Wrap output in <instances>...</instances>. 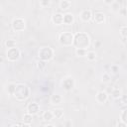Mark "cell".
I'll return each instance as SVG.
<instances>
[{
    "mask_svg": "<svg viewBox=\"0 0 127 127\" xmlns=\"http://www.w3.org/2000/svg\"><path fill=\"white\" fill-rule=\"evenodd\" d=\"M103 2H104L105 4H107V5H111L112 3L115 2V0H103Z\"/></svg>",
    "mask_w": 127,
    "mask_h": 127,
    "instance_id": "obj_35",
    "label": "cell"
},
{
    "mask_svg": "<svg viewBox=\"0 0 127 127\" xmlns=\"http://www.w3.org/2000/svg\"><path fill=\"white\" fill-rule=\"evenodd\" d=\"M39 1H40V6L42 8H47L52 3V0H39Z\"/></svg>",
    "mask_w": 127,
    "mask_h": 127,
    "instance_id": "obj_26",
    "label": "cell"
},
{
    "mask_svg": "<svg viewBox=\"0 0 127 127\" xmlns=\"http://www.w3.org/2000/svg\"><path fill=\"white\" fill-rule=\"evenodd\" d=\"M63 16H64V14H62V13H55V14H53V16L51 18L52 23L55 24V25H58V26L64 24L63 23Z\"/></svg>",
    "mask_w": 127,
    "mask_h": 127,
    "instance_id": "obj_12",
    "label": "cell"
},
{
    "mask_svg": "<svg viewBox=\"0 0 127 127\" xmlns=\"http://www.w3.org/2000/svg\"><path fill=\"white\" fill-rule=\"evenodd\" d=\"M0 12H1V6H0Z\"/></svg>",
    "mask_w": 127,
    "mask_h": 127,
    "instance_id": "obj_39",
    "label": "cell"
},
{
    "mask_svg": "<svg viewBox=\"0 0 127 127\" xmlns=\"http://www.w3.org/2000/svg\"><path fill=\"white\" fill-rule=\"evenodd\" d=\"M119 34H120L121 38H126V37H127V26H126V25H122V26L120 27Z\"/></svg>",
    "mask_w": 127,
    "mask_h": 127,
    "instance_id": "obj_24",
    "label": "cell"
},
{
    "mask_svg": "<svg viewBox=\"0 0 127 127\" xmlns=\"http://www.w3.org/2000/svg\"><path fill=\"white\" fill-rule=\"evenodd\" d=\"M79 18H80V20L83 21V22H88V21H90L91 18H92V12H91V10H89V9H84V10H82V11L80 12V14H79Z\"/></svg>",
    "mask_w": 127,
    "mask_h": 127,
    "instance_id": "obj_11",
    "label": "cell"
},
{
    "mask_svg": "<svg viewBox=\"0 0 127 127\" xmlns=\"http://www.w3.org/2000/svg\"><path fill=\"white\" fill-rule=\"evenodd\" d=\"M5 47H6L7 49L17 47V42H16L14 39H8V40L5 41Z\"/></svg>",
    "mask_w": 127,
    "mask_h": 127,
    "instance_id": "obj_21",
    "label": "cell"
},
{
    "mask_svg": "<svg viewBox=\"0 0 127 127\" xmlns=\"http://www.w3.org/2000/svg\"><path fill=\"white\" fill-rule=\"evenodd\" d=\"M120 98L122 99V103H123L124 105H126V103H127V97H126V95H124V94H122Z\"/></svg>",
    "mask_w": 127,
    "mask_h": 127,
    "instance_id": "obj_32",
    "label": "cell"
},
{
    "mask_svg": "<svg viewBox=\"0 0 127 127\" xmlns=\"http://www.w3.org/2000/svg\"><path fill=\"white\" fill-rule=\"evenodd\" d=\"M26 110H27L28 113H30V114H32L34 116V115H36V114L39 113V111H40V105L37 102H30L27 105Z\"/></svg>",
    "mask_w": 127,
    "mask_h": 127,
    "instance_id": "obj_8",
    "label": "cell"
},
{
    "mask_svg": "<svg viewBox=\"0 0 127 127\" xmlns=\"http://www.w3.org/2000/svg\"><path fill=\"white\" fill-rule=\"evenodd\" d=\"M71 7V1L70 0H62L60 2V9L63 11H66Z\"/></svg>",
    "mask_w": 127,
    "mask_h": 127,
    "instance_id": "obj_17",
    "label": "cell"
},
{
    "mask_svg": "<svg viewBox=\"0 0 127 127\" xmlns=\"http://www.w3.org/2000/svg\"><path fill=\"white\" fill-rule=\"evenodd\" d=\"M111 95H112V97L115 98V99H120V97H121V95H122V91H121L120 88L115 87V88L112 89V91H111Z\"/></svg>",
    "mask_w": 127,
    "mask_h": 127,
    "instance_id": "obj_18",
    "label": "cell"
},
{
    "mask_svg": "<svg viewBox=\"0 0 127 127\" xmlns=\"http://www.w3.org/2000/svg\"><path fill=\"white\" fill-rule=\"evenodd\" d=\"M14 89H15V83H9L8 84V93L10 94V95H12L13 94V92H14Z\"/></svg>",
    "mask_w": 127,
    "mask_h": 127,
    "instance_id": "obj_30",
    "label": "cell"
},
{
    "mask_svg": "<svg viewBox=\"0 0 127 127\" xmlns=\"http://www.w3.org/2000/svg\"><path fill=\"white\" fill-rule=\"evenodd\" d=\"M90 37L85 32H78L73 36V43L72 46L74 48L80 49H88L90 46Z\"/></svg>",
    "mask_w": 127,
    "mask_h": 127,
    "instance_id": "obj_1",
    "label": "cell"
},
{
    "mask_svg": "<svg viewBox=\"0 0 127 127\" xmlns=\"http://www.w3.org/2000/svg\"><path fill=\"white\" fill-rule=\"evenodd\" d=\"M119 70H120V67H119V65H117V64H112V65L110 66V71H111V73H113V74H117V73L119 72Z\"/></svg>",
    "mask_w": 127,
    "mask_h": 127,
    "instance_id": "obj_27",
    "label": "cell"
},
{
    "mask_svg": "<svg viewBox=\"0 0 127 127\" xmlns=\"http://www.w3.org/2000/svg\"><path fill=\"white\" fill-rule=\"evenodd\" d=\"M110 79H111V77H110V74H109L108 72H104V73L102 74L101 81H102L103 83H107V82H109Z\"/></svg>",
    "mask_w": 127,
    "mask_h": 127,
    "instance_id": "obj_25",
    "label": "cell"
},
{
    "mask_svg": "<svg viewBox=\"0 0 127 127\" xmlns=\"http://www.w3.org/2000/svg\"><path fill=\"white\" fill-rule=\"evenodd\" d=\"M61 85L65 91H70L75 86V80L72 76H66L62 80Z\"/></svg>",
    "mask_w": 127,
    "mask_h": 127,
    "instance_id": "obj_7",
    "label": "cell"
},
{
    "mask_svg": "<svg viewBox=\"0 0 127 127\" xmlns=\"http://www.w3.org/2000/svg\"><path fill=\"white\" fill-rule=\"evenodd\" d=\"M32 121H33V115L26 112L23 115V124H24V126H30L32 124Z\"/></svg>",
    "mask_w": 127,
    "mask_h": 127,
    "instance_id": "obj_15",
    "label": "cell"
},
{
    "mask_svg": "<svg viewBox=\"0 0 127 127\" xmlns=\"http://www.w3.org/2000/svg\"><path fill=\"white\" fill-rule=\"evenodd\" d=\"M50 102H51V104H53V105H59V104H61V103L63 102V97H62V95H60L59 93H55V94L51 95V97H50Z\"/></svg>",
    "mask_w": 127,
    "mask_h": 127,
    "instance_id": "obj_13",
    "label": "cell"
},
{
    "mask_svg": "<svg viewBox=\"0 0 127 127\" xmlns=\"http://www.w3.org/2000/svg\"><path fill=\"white\" fill-rule=\"evenodd\" d=\"M73 36H74L73 33L69 32V31H64L59 35L58 41L64 47H71L72 43H73Z\"/></svg>",
    "mask_w": 127,
    "mask_h": 127,
    "instance_id": "obj_3",
    "label": "cell"
},
{
    "mask_svg": "<svg viewBox=\"0 0 127 127\" xmlns=\"http://www.w3.org/2000/svg\"><path fill=\"white\" fill-rule=\"evenodd\" d=\"M74 22V16L71 13H65L63 16V23L65 25H71Z\"/></svg>",
    "mask_w": 127,
    "mask_h": 127,
    "instance_id": "obj_14",
    "label": "cell"
},
{
    "mask_svg": "<svg viewBox=\"0 0 127 127\" xmlns=\"http://www.w3.org/2000/svg\"><path fill=\"white\" fill-rule=\"evenodd\" d=\"M12 30L15 32H23L26 29V20L22 17H16L11 22Z\"/></svg>",
    "mask_w": 127,
    "mask_h": 127,
    "instance_id": "obj_5",
    "label": "cell"
},
{
    "mask_svg": "<svg viewBox=\"0 0 127 127\" xmlns=\"http://www.w3.org/2000/svg\"><path fill=\"white\" fill-rule=\"evenodd\" d=\"M74 53L77 57L79 58H82V57H85L86 54H87V50L86 49H80V48H75L74 50Z\"/></svg>",
    "mask_w": 127,
    "mask_h": 127,
    "instance_id": "obj_20",
    "label": "cell"
},
{
    "mask_svg": "<svg viewBox=\"0 0 127 127\" xmlns=\"http://www.w3.org/2000/svg\"><path fill=\"white\" fill-rule=\"evenodd\" d=\"M3 61H4V60H3V58L0 56V64H2V63H3Z\"/></svg>",
    "mask_w": 127,
    "mask_h": 127,
    "instance_id": "obj_38",
    "label": "cell"
},
{
    "mask_svg": "<svg viewBox=\"0 0 127 127\" xmlns=\"http://www.w3.org/2000/svg\"><path fill=\"white\" fill-rule=\"evenodd\" d=\"M20 57H21V51L17 47L7 49L6 58H7V60L9 62H16V61H18L20 59Z\"/></svg>",
    "mask_w": 127,
    "mask_h": 127,
    "instance_id": "obj_6",
    "label": "cell"
},
{
    "mask_svg": "<svg viewBox=\"0 0 127 127\" xmlns=\"http://www.w3.org/2000/svg\"><path fill=\"white\" fill-rule=\"evenodd\" d=\"M100 46H101V42H100V41H95V42H94V48H95V49L100 48Z\"/></svg>",
    "mask_w": 127,
    "mask_h": 127,
    "instance_id": "obj_34",
    "label": "cell"
},
{
    "mask_svg": "<svg viewBox=\"0 0 127 127\" xmlns=\"http://www.w3.org/2000/svg\"><path fill=\"white\" fill-rule=\"evenodd\" d=\"M54 55H55V51L51 47H49V46L41 47L38 50V57H39V59L43 60V61H46V62L51 61L54 58Z\"/></svg>",
    "mask_w": 127,
    "mask_h": 127,
    "instance_id": "obj_4",
    "label": "cell"
},
{
    "mask_svg": "<svg viewBox=\"0 0 127 127\" xmlns=\"http://www.w3.org/2000/svg\"><path fill=\"white\" fill-rule=\"evenodd\" d=\"M93 21L96 24H102L105 22V14L101 11H95L94 14H92Z\"/></svg>",
    "mask_w": 127,
    "mask_h": 127,
    "instance_id": "obj_10",
    "label": "cell"
},
{
    "mask_svg": "<svg viewBox=\"0 0 127 127\" xmlns=\"http://www.w3.org/2000/svg\"><path fill=\"white\" fill-rule=\"evenodd\" d=\"M31 90L29 86L25 83H15V89L13 92V96L18 101H25L29 98Z\"/></svg>",
    "mask_w": 127,
    "mask_h": 127,
    "instance_id": "obj_2",
    "label": "cell"
},
{
    "mask_svg": "<svg viewBox=\"0 0 127 127\" xmlns=\"http://www.w3.org/2000/svg\"><path fill=\"white\" fill-rule=\"evenodd\" d=\"M117 126H118V127H127V123L120 121V122H118V123H117Z\"/></svg>",
    "mask_w": 127,
    "mask_h": 127,
    "instance_id": "obj_33",
    "label": "cell"
},
{
    "mask_svg": "<svg viewBox=\"0 0 127 127\" xmlns=\"http://www.w3.org/2000/svg\"><path fill=\"white\" fill-rule=\"evenodd\" d=\"M126 114H127V111H126V109H123V110L121 111V114H120V121H122V122H125V123H127V119H126Z\"/></svg>",
    "mask_w": 127,
    "mask_h": 127,
    "instance_id": "obj_28",
    "label": "cell"
},
{
    "mask_svg": "<svg viewBox=\"0 0 127 127\" xmlns=\"http://www.w3.org/2000/svg\"><path fill=\"white\" fill-rule=\"evenodd\" d=\"M95 100H96V102L99 103V104H104V103H106V101L108 100V94H107L105 91L100 90V91H98V92L96 93V95H95Z\"/></svg>",
    "mask_w": 127,
    "mask_h": 127,
    "instance_id": "obj_9",
    "label": "cell"
},
{
    "mask_svg": "<svg viewBox=\"0 0 127 127\" xmlns=\"http://www.w3.org/2000/svg\"><path fill=\"white\" fill-rule=\"evenodd\" d=\"M118 13H119L121 16H126V8H125V7H120Z\"/></svg>",
    "mask_w": 127,
    "mask_h": 127,
    "instance_id": "obj_31",
    "label": "cell"
},
{
    "mask_svg": "<svg viewBox=\"0 0 127 127\" xmlns=\"http://www.w3.org/2000/svg\"><path fill=\"white\" fill-rule=\"evenodd\" d=\"M111 6H112V11H113V12H118L119 9H120V4H119L118 2H116V1H115L114 3H112Z\"/></svg>",
    "mask_w": 127,
    "mask_h": 127,
    "instance_id": "obj_29",
    "label": "cell"
},
{
    "mask_svg": "<svg viewBox=\"0 0 127 127\" xmlns=\"http://www.w3.org/2000/svg\"><path fill=\"white\" fill-rule=\"evenodd\" d=\"M96 56H97L96 52H94V51H87V54H86L85 57L87 58V60L89 62H93V61H95Z\"/></svg>",
    "mask_w": 127,
    "mask_h": 127,
    "instance_id": "obj_22",
    "label": "cell"
},
{
    "mask_svg": "<svg viewBox=\"0 0 127 127\" xmlns=\"http://www.w3.org/2000/svg\"><path fill=\"white\" fill-rule=\"evenodd\" d=\"M45 126H48V127H54V124H52V123H46V124H44Z\"/></svg>",
    "mask_w": 127,
    "mask_h": 127,
    "instance_id": "obj_37",
    "label": "cell"
},
{
    "mask_svg": "<svg viewBox=\"0 0 127 127\" xmlns=\"http://www.w3.org/2000/svg\"><path fill=\"white\" fill-rule=\"evenodd\" d=\"M64 113L63 109L58 108V109L53 110V115H54V118H56V119H62L64 117Z\"/></svg>",
    "mask_w": 127,
    "mask_h": 127,
    "instance_id": "obj_19",
    "label": "cell"
},
{
    "mask_svg": "<svg viewBox=\"0 0 127 127\" xmlns=\"http://www.w3.org/2000/svg\"><path fill=\"white\" fill-rule=\"evenodd\" d=\"M37 67L40 70H44L47 67V62L46 61H43V60H39L37 62Z\"/></svg>",
    "mask_w": 127,
    "mask_h": 127,
    "instance_id": "obj_23",
    "label": "cell"
},
{
    "mask_svg": "<svg viewBox=\"0 0 127 127\" xmlns=\"http://www.w3.org/2000/svg\"><path fill=\"white\" fill-rule=\"evenodd\" d=\"M42 119L46 122H50L54 119V115H53V111L51 110H47V111H44L43 114H42Z\"/></svg>",
    "mask_w": 127,
    "mask_h": 127,
    "instance_id": "obj_16",
    "label": "cell"
},
{
    "mask_svg": "<svg viewBox=\"0 0 127 127\" xmlns=\"http://www.w3.org/2000/svg\"><path fill=\"white\" fill-rule=\"evenodd\" d=\"M64 126H71L72 123H71V121H66L65 123H64Z\"/></svg>",
    "mask_w": 127,
    "mask_h": 127,
    "instance_id": "obj_36",
    "label": "cell"
}]
</instances>
